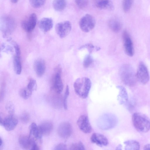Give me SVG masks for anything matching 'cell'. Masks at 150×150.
Returning a JSON list of instances; mask_svg holds the SVG:
<instances>
[{
  "instance_id": "cell-1",
  "label": "cell",
  "mask_w": 150,
  "mask_h": 150,
  "mask_svg": "<svg viewBox=\"0 0 150 150\" xmlns=\"http://www.w3.org/2000/svg\"><path fill=\"white\" fill-rule=\"evenodd\" d=\"M91 86V81L89 78L86 77L78 78L74 84L76 93L83 99L86 98L88 97Z\"/></svg>"
},
{
  "instance_id": "cell-2",
  "label": "cell",
  "mask_w": 150,
  "mask_h": 150,
  "mask_svg": "<svg viewBox=\"0 0 150 150\" xmlns=\"http://www.w3.org/2000/svg\"><path fill=\"white\" fill-rule=\"evenodd\" d=\"M119 74L122 81L125 85L132 86L136 83L137 79L136 74L130 65H122L120 69Z\"/></svg>"
},
{
  "instance_id": "cell-3",
  "label": "cell",
  "mask_w": 150,
  "mask_h": 150,
  "mask_svg": "<svg viewBox=\"0 0 150 150\" xmlns=\"http://www.w3.org/2000/svg\"><path fill=\"white\" fill-rule=\"evenodd\" d=\"M133 125L138 131L146 133L150 129V120L146 115L140 113H135L132 117Z\"/></svg>"
},
{
  "instance_id": "cell-4",
  "label": "cell",
  "mask_w": 150,
  "mask_h": 150,
  "mask_svg": "<svg viewBox=\"0 0 150 150\" xmlns=\"http://www.w3.org/2000/svg\"><path fill=\"white\" fill-rule=\"evenodd\" d=\"M117 122V118L115 115L106 113L103 114L98 118L97 125L100 129L106 130L114 127Z\"/></svg>"
},
{
  "instance_id": "cell-5",
  "label": "cell",
  "mask_w": 150,
  "mask_h": 150,
  "mask_svg": "<svg viewBox=\"0 0 150 150\" xmlns=\"http://www.w3.org/2000/svg\"><path fill=\"white\" fill-rule=\"evenodd\" d=\"M16 27L14 18L8 15H4L0 19V28L4 36L11 34Z\"/></svg>"
},
{
  "instance_id": "cell-6",
  "label": "cell",
  "mask_w": 150,
  "mask_h": 150,
  "mask_svg": "<svg viewBox=\"0 0 150 150\" xmlns=\"http://www.w3.org/2000/svg\"><path fill=\"white\" fill-rule=\"evenodd\" d=\"M96 24L94 17L89 14H86L82 17L79 22L81 30L83 32L88 33L92 30Z\"/></svg>"
},
{
  "instance_id": "cell-7",
  "label": "cell",
  "mask_w": 150,
  "mask_h": 150,
  "mask_svg": "<svg viewBox=\"0 0 150 150\" xmlns=\"http://www.w3.org/2000/svg\"><path fill=\"white\" fill-rule=\"evenodd\" d=\"M71 29V23L69 21H67L57 23L55 27L57 34L62 38L66 37L69 33Z\"/></svg>"
},
{
  "instance_id": "cell-8",
  "label": "cell",
  "mask_w": 150,
  "mask_h": 150,
  "mask_svg": "<svg viewBox=\"0 0 150 150\" xmlns=\"http://www.w3.org/2000/svg\"><path fill=\"white\" fill-rule=\"evenodd\" d=\"M138 80L143 84H146L149 79V75L148 69L143 62L139 63L136 74Z\"/></svg>"
},
{
  "instance_id": "cell-9",
  "label": "cell",
  "mask_w": 150,
  "mask_h": 150,
  "mask_svg": "<svg viewBox=\"0 0 150 150\" xmlns=\"http://www.w3.org/2000/svg\"><path fill=\"white\" fill-rule=\"evenodd\" d=\"M37 23V16L34 13L30 14L21 23L23 29L27 32H30L35 28Z\"/></svg>"
},
{
  "instance_id": "cell-10",
  "label": "cell",
  "mask_w": 150,
  "mask_h": 150,
  "mask_svg": "<svg viewBox=\"0 0 150 150\" xmlns=\"http://www.w3.org/2000/svg\"><path fill=\"white\" fill-rule=\"evenodd\" d=\"M122 37L125 52L129 57H132L134 54L133 43L130 36L128 32L125 30L122 33Z\"/></svg>"
},
{
  "instance_id": "cell-11",
  "label": "cell",
  "mask_w": 150,
  "mask_h": 150,
  "mask_svg": "<svg viewBox=\"0 0 150 150\" xmlns=\"http://www.w3.org/2000/svg\"><path fill=\"white\" fill-rule=\"evenodd\" d=\"M61 69L58 67L56 70L55 74L53 78V86L55 92L60 94L62 92L63 85L61 78Z\"/></svg>"
},
{
  "instance_id": "cell-12",
  "label": "cell",
  "mask_w": 150,
  "mask_h": 150,
  "mask_svg": "<svg viewBox=\"0 0 150 150\" xmlns=\"http://www.w3.org/2000/svg\"><path fill=\"white\" fill-rule=\"evenodd\" d=\"M57 132L61 138L63 139L68 138L72 132V128L71 124L67 122H61L58 127Z\"/></svg>"
},
{
  "instance_id": "cell-13",
  "label": "cell",
  "mask_w": 150,
  "mask_h": 150,
  "mask_svg": "<svg viewBox=\"0 0 150 150\" xmlns=\"http://www.w3.org/2000/svg\"><path fill=\"white\" fill-rule=\"evenodd\" d=\"M77 124L80 129L85 133H91L92 128L88 117L85 115L80 116L78 118Z\"/></svg>"
},
{
  "instance_id": "cell-14",
  "label": "cell",
  "mask_w": 150,
  "mask_h": 150,
  "mask_svg": "<svg viewBox=\"0 0 150 150\" xmlns=\"http://www.w3.org/2000/svg\"><path fill=\"white\" fill-rule=\"evenodd\" d=\"M18 123L17 119L13 116V115H10L4 119L0 117V124L3 125L5 129L8 131L14 129Z\"/></svg>"
},
{
  "instance_id": "cell-15",
  "label": "cell",
  "mask_w": 150,
  "mask_h": 150,
  "mask_svg": "<svg viewBox=\"0 0 150 150\" xmlns=\"http://www.w3.org/2000/svg\"><path fill=\"white\" fill-rule=\"evenodd\" d=\"M91 142L101 147L107 146L108 143L107 138L104 135L98 133H94L91 137Z\"/></svg>"
},
{
  "instance_id": "cell-16",
  "label": "cell",
  "mask_w": 150,
  "mask_h": 150,
  "mask_svg": "<svg viewBox=\"0 0 150 150\" xmlns=\"http://www.w3.org/2000/svg\"><path fill=\"white\" fill-rule=\"evenodd\" d=\"M34 68L37 76L40 77L44 74L46 69V64L44 60L41 58L36 60L34 63Z\"/></svg>"
},
{
  "instance_id": "cell-17",
  "label": "cell",
  "mask_w": 150,
  "mask_h": 150,
  "mask_svg": "<svg viewBox=\"0 0 150 150\" xmlns=\"http://www.w3.org/2000/svg\"><path fill=\"white\" fill-rule=\"evenodd\" d=\"M38 26L40 29L44 32H47L52 28L53 22L52 18H44L38 22Z\"/></svg>"
},
{
  "instance_id": "cell-18",
  "label": "cell",
  "mask_w": 150,
  "mask_h": 150,
  "mask_svg": "<svg viewBox=\"0 0 150 150\" xmlns=\"http://www.w3.org/2000/svg\"><path fill=\"white\" fill-rule=\"evenodd\" d=\"M35 139L26 135H22L19 137L18 142L21 147L25 149H30L33 141Z\"/></svg>"
},
{
  "instance_id": "cell-19",
  "label": "cell",
  "mask_w": 150,
  "mask_h": 150,
  "mask_svg": "<svg viewBox=\"0 0 150 150\" xmlns=\"http://www.w3.org/2000/svg\"><path fill=\"white\" fill-rule=\"evenodd\" d=\"M38 127L42 135L47 136L52 132L53 125L51 122L47 121L42 123Z\"/></svg>"
},
{
  "instance_id": "cell-20",
  "label": "cell",
  "mask_w": 150,
  "mask_h": 150,
  "mask_svg": "<svg viewBox=\"0 0 150 150\" xmlns=\"http://www.w3.org/2000/svg\"><path fill=\"white\" fill-rule=\"evenodd\" d=\"M29 136H33L36 139L40 140L42 139V134L35 123H32L30 127Z\"/></svg>"
},
{
  "instance_id": "cell-21",
  "label": "cell",
  "mask_w": 150,
  "mask_h": 150,
  "mask_svg": "<svg viewBox=\"0 0 150 150\" xmlns=\"http://www.w3.org/2000/svg\"><path fill=\"white\" fill-rule=\"evenodd\" d=\"M117 88L119 90L117 96L118 100L120 104H123L128 100V96L127 91L125 88L122 86H118Z\"/></svg>"
},
{
  "instance_id": "cell-22",
  "label": "cell",
  "mask_w": 150,
  "mask_h": 150,
  "mask_svg": "<svg viewBox=\"0 0 150 150\" xmlns=\"http://www.w3.org/2000/svg\"><path fill=\"white\" fill-rule=\"evenodd\" d=\"M108 25L110 29L115 33L119 32L122 28V25L120 22L115 19L109 20Z\"/></svg>"
},
{
  "instance_id": "cell-23",
  "label": "cell",
  "mask_w": 150,
  "mask_h": 150,
  "mask_svg": "<svg viewBox=\"0 0 150 150\" xmlns=\"http://www.w3.org/2000/svg\"><path fill=\"white\" fill-rule=\"evenodd\" d=\"M125 145V149L126 150H138L140 148L139 143L133 140L126 141L124 142Z\"/></svg>"
},
{
  "instance_id": "cell-24",
  "label": "cell",
  "mask_w": 150,
  "mask_h": 150,
  "mask_svg": "<svg viewBox=\"0 0 150 150\" xmlns=\"http://www.w3.org/2000/svg\"><path fill=\"white\" fill-rule=\"evenodd\" d=\"M66 0H54L52 6L56 11H61L64 10L66 7Z\"/></svg>"
},
{
  "instance_id": "cell-25",
  "label": "cell",
  "mask_w": 150,
  "mask_h": 150,
  "mask_svg": "<svg viewBox=\"0 0 150 150\" xmlns=\"http://www.w3.org/2000/svg\"><path fill=\"white\" fill-rule=\"evenodd\" d=\"M95 6L100 9L112 10L113 8V4L110 0H105L98 3Z\"/></svg>"
},
{
  "instance_id": "cell-26",
  "label": "cell",
  "mask_w": 150,
  "mask_h": 150,
  "mask_svg": "<svg viewBox=\"0 0 150 150\" xmlns=\"http://www.w3.org/2000/svg\"><path fill=\"white\" fill-rule=\"evenodd\" d=\"M13 62L15 73L18 75L20 74L22 71L20 56L15 55L13 57Z\"/></svg>"
},
{
  "instance_id": "cell-27",
  "label": "cell",
  "mask_w": 150,
  "mask_h": 150,
  "mask_svg": "<svg viewBox=\"0 0 150 150\" xmlns=\"http://www.w3.org/2000/svg\"><path fill=\"white\" fill-rule=\"evenodd\" d=\"M32 93V91L27 87L21 89L19 91V94L23 98L26 99L31 96Z\"/></svg>"
},
{
  "instance_id": "cell-28",
  "label": "cell",
  "mask_w": 150,
  "mask_h": 150,
  "mask_svg": "<svg viewBox=\"0 0 150 150\" xmlns=\"http://www.w3.org/2000/svg\"><path fill=\"white\" fill-rule=\"evenodd\" d=\"M133 0H123L122 8L125 13L128 12L130 9L133 3Z\"/></svg>"
},
{
  "instance_id": "cell-29",
  "label": "cell",
  "mask_w": 150,
  "mask_h": 150,
  "mask_svg": "<svg viewBox=\"0 0 150 150\" xmlns=\"http://www.w3.org/2000/svg\"><path fill=\"white\" fill-rule=\"evenodd\" d=\"M31 5L33 8H40L45 4L46 0H29Z\"/></svg>"
},
{
  "instance_id": "cell-30",
  "label": "cell",
  "mask_w": 150,
  "mask_h": 150,
  "mask_svg": "<svg viewBox=\"0 0 150 150\" xmlns=\"http://www.w3.org/2000/svg\"><path fill=\"white\" fill-rule=\"evenodd\" d=\"M93 59L90 54L86 56L83 62V65L84 67L87 68L90 67L93 62Z\"/></svg>"
},
{
  "instance_id": "cell-31",
  "label": "cell",
  "mask_w": 150,
  "mask_h": 150,
  "mask_svg": "<svg viewBox=\"0 0 150 150\" xmlns=\"http://www.w3.org/2000/svg\"><path fill=\"white\" fill-rule=\"evenodd\" d=\"M77 6L81 9H84L87 7L88 4V0H74Z\"/></svg>"
},
{
  "instance_id": "cell-32",
  "label": "cell",
  "mask_w": 150,
  "mask_h": 150,
  "mask_svg": "<svg viewBox=\"0 0 150 150\" xmlns=\"http://www.w3.org/2000/svg\"><path fill=\"white\" fill-rule=\"evenodd\" d=\"M70 149L72 150H85V149L83 143L80 142L73 144L70 147Z\"/></svg>"
},
{
  "instance_id": "cell-33",
  "label": "cell",
  "mask_w": 150,
  "mask_h": 150,
  "mask_svg": "<svg viewBox=\"0 0 150 150\" xmlns=\"http://www.w3.org/2000/svg\"><path fill=\"white\" fill-rule=\"evenodd\" d=\"M27 87L32 91L36 90L37 88V84L35 80L31 79L28 84Z\"/></svg>"
},
{
  "instance_id": "cell-34",
  "label": "cell",
  "mask_w": 150,
  "mask_h": 150,
  "mask_svg": "<svg viewBox=\"0 0 150 150\" xmlns=\"http://www.w3.org/2000/svg\"><path fill=\"white\" fill-rule=\"evenodd\" d=\"M69 93V88L68 85L66 87L65 91L64 94L63 104L64 108L66 110L67 108V99Z\"/></svg>"
},
{
  "instance_id": "cell-35",
  "label": "cell",
  "mask_w": 150,
  "mask_h": 150,
  "mask_svg": "<svg viewBox=\"0 0 150 150\" xmlns=\"http://www.w3.org/2000/svg\"><path fill=\"white\" fill-rule=\"evenodd\" d=\"M6 108L10 115H13L14 112L15 108L13 104L10 102L7 103Z\"/></svg>"
},
{
  "instance_id": "cell-36",
  "label": "cell",
  "mask_w": 150,
  "mask_h": 150,
  "mask_svg": "<svg viewBox=\"0 0 150 150\" xmlns=\"http://www.w3.org/2000/svg\"><path fill=\"white\" fill-rule=\"evenodd\" d=\"M9 41H10L12 45L14 48L16 52V55L20 56L21 50L18 44L15 42L11 40H9Z\"/></svg>"
},
{
  "instance_id": "cell-37",
  "label": "cell",
  "mask_w": 150,
  "mask_h": 150,
  "mask_svg": "<svg viewBox=\"0 0 150 150\" xmlns=\"http://www.w3.org/2000/svg\"><path fill=\"white\" fill-rule=\"evenodd\" d=\"M21 121L24 123H27L29 120V116L27 113H23L20 117Z\"/></svg>"
},
{
  "instance_id": "cell-38",
  "label": "cell",
  "mask_w": 150,
  "mask_h": 150,
  "mask_svg": "<svg viewBox=\"0 0 150 150\" xmlns=\"http://www.w3.org/2000/svg\"><path fill=\"white\" fill-rule=\"evenodd\" d=\"M83 48H86L89 51L90 53H91L95 48V46L92 44L88 43L80 47V49Z\"/></svg>"
},
{
  "instance_id": "cell-39",
  "label": "cell",
  "mask_w": 150,
  "mask_h": 150,
  "mask_svg": "<svg viewBox=\"0 0 150 150\" xmlns=\"http://www.w3.org/2000/svg\"><path fill=\"white\" fill-rule=\"evenodd\" d=\"M55 150H66L67 147L66 145L61 143L58 144L55 148Z\"/></svg>"
},
{
  "instance_id": "cell-40",
  "label": "cell",
  "mask_w": 150,
  "mask_h": 150,
  "mask_svg": "<svg viewBox=\"0 0 150 150\" xmlns=\"http://www.w3.org/2000/svg\"><path fill=\"white\" fill-rule=\"evenodd\" d=\"M30 149L33 150L39 149V147L36 143L35 140L33 141V142Z\"/></svg>"
},
{
  "instance_id": "cell-41",
  "label": "cell",
  "mask_w": 150,
  "mask_h": 150,
  "mask_svg": "<svg viewBox=\"0 0 150 150\" xmlns=\"http://www.w3.org/2000/svg\"><path fill=\"white\" fill-rule=\"evenodd\" d=\"M144 149L150 150V144H147L145 145L144 147Z\"/></svg>"
},
{
  "instance_id": "cell-42",
  "label": "cell",
  "mask_w": 150,
  "mask_h": 150,
  "mask_svg": "<svg viewBox=\"0 0 150 150\" xmlns=\"http://www.w3.org/2000/svg\"><path fill=\"white\" fill-rule=\"evenodd\" d=\"M93 3L95 5L96 4L105 0H92Z\"/></svg>"
},
{
  "instance_id": "cell-43",
  "label": "cell",
  "mask_w": 150,
  "mask_h": 150,
  "mask_svg": "<svg viewBox=\"0 0 150 150\" xmlns=\"http://www.w3.org/2000/svg\"><path fill=\"white\" fill-rule=\"evenodd\" d=\"M122 148V145L121 144H119L116 147V149H117V150H121Z\"/></svg>"
},
{
  "instance_id": "cell-44",
  "label": "cell",
  "mask_w": 150,
  "mask_h": 150,
  "mask_svg": "<svg viewBox=\"0 0 150 150\" xmlns=\"http://www.w3.org/2000/svg\"><path fill=\"white\" fill-rule=\"evenodd\" d=\"M11 2L13 3H17L19 0H10Z\"/></svg>"
},
{
  "instance_id": "cell-45",
  "label": "cell",
  "mask_w": 150,
  "mask_h": 150,
  "mask_svg": "<svg viewBox=\"0 0 150 150\" xmlns=\"http://www.w3.org/2000/svg\"><path fill=\"white\" fill-rule=\"evenodd\" d=\"M3 142L2 139H1V138H0V147L1 148V147L2 146V145H3Z\"/></svg>"
}]
</instances>
